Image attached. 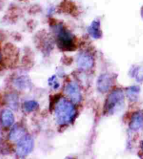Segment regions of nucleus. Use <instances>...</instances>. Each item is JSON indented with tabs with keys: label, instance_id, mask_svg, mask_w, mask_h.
I'll return each instance as SVG.
<instances>
[{
	"label": "nucleus",
	"instance_id": "39448f33",
	"mask_svg": "<svg viewBox=\"0 0 143 159\" xmlns=\"http://www.w3.org/2000/svg\"><path fill=\"white\" fill-rule=\"evenodd\" d=\"M65 92L73 102L79 103L81 101L82 95L78 85L74 82H71L67 85L66 87Z\"/></svg>",
	"mask_w": 143,
	"mask_h": 159
},
{
	"label": "nucleus",
	"instance_id": "f8f14e48",
	"mask_svg": "<svg viewBox=\"0 0 143 159\" xmlns=\"http://www.w3.org/2000/svg\"><path fill=\"white\" fill-rule=\"evenodd\" d=\"M140 93V88L138 86H132L127 89V95L131 101L137 100Z\"/></svg>",
	"mask_w": 143,
	"mask_h": 159
},
{
	"label": "nucleus",
	"instance_id": "dca6fc26",
	"mask_svg": "<svg viewBox=\"0 0 143 159\" xmlns=\"http://www.w3.org/2000/svg\"><path fill=\"white\" fill-rule=\"evenodd\" d=\"M48 82H49V85L53 87L54 89H57L59 87V84L58 83V81H57V79L55 76H52L50 79H49Z\"/></svg>",
	"mask_w": 143,
	"mask_h": 159
},
{
	"label": "nucleus",
	"instance_id": "1a4fd4ad",
	"mask_svg": "<svg viewBox=\"0 0 143 159\" xmlns=\"http://www.w3.org/2000/svg\"><path fill=\"white\" fill-rule=\"evenodd\" d=\"M2 123L4 127H9L14 122V116L11 111L5 109L2 113Z\"/></svg>",
	"mask_w": 143,
	"mask_h": 159
},
{
	"label": "nucleus",
	"instance_id": "f03ea898",
	"mask_svg": "<svg viewBox=\"0 0 143 159\" xmlns=\"http://www.w3.org/2000/svg\"><path fill=\"white\" fill-rule=\"evenodd\" d=\"M124 102V95L121 89L114 90L108 95L104 107L105 114H112L117 111L123 106Z\"/></svg>",
	"mask_w": 143,
	"mask_h": 159
},
{
	"label": "nucleus",
	"instance_id": "20e7f679",
	"mask_svg": "<svg viewBox=\"0 0 143 159\" xmlns=\"http://www.w3.org/2000/svg\"><path fill=\"white\" fill-rule=\"evenodd\" d=\"M33 147H34V141L32 137L28 135H24L18 140L16 153L19 157H25L32 152Z\"/></svg>",
	"mask_w": 143,
	"mask_h": 159
},
{
	"label": "nucleus",
	"instance_id": "7ed1b4c3",
	"mask_svg": "<svg viewBox=\"0 0 143 159\" xmlns=\"http://www.w3.org/2000/svg\"><path fill=\"white\" fill-rule=\"evenodd\" d=\"M57 39L59 47L67 51H72L75 48L72 34L67 31L64 27L59 26L57 30Z\"/></svg>",
	"mask_w": 143,
	"mask_h": 159
},
{
	"label": "nucleus",
	"instance_id": "a211bd4d",
	"mask_svg": "<svg viewBox=\"0 0 143 159\" xmlns=\"http://www.w3.org/2000/svg\"><path fill=\"white\" fill-rule=\"evenodd\" d=\"M2 54L0 53V62L2 61Z\"/></svg>",
	"mask_w": 143,
	"mask_h": 159
},
{
	"label": "nucleus",
	"instance_id": "f257e3e1",
	"mask_svg": "<svg viewBox=\"0 0 143 159\" xmlns=\"http://www.w3.org/2000/svg\"><path fill=\"white\" fill-rule=\"evenodd\" d=\"M76 116V109L70 101L62 98L55 107V117L59 125H67L73 121Z\"/></svg>",
	"mask_w": 143,
	"mask_h": 159
},
{
	"label": "nucleus",
	"instance_id": "2eb2a0df",
	"mask_svg": "<svg viewBox=\"0 0 143 159\" xmlns=\"http://www.w3.org/2000/svg\"><path fill=\"white\" fill-rule=\"evenodd\" d=\"M8 102L9 103V106L13 109H15L18 106V98L15 95H10L8 98Z\"/></svg>",
	"mask_w": 143,
	"mask_h": 159
},
{
	"label": "nucleus",
	"instance_id": "0eeeda50",
	"mask_svg": "<svg viewBox=\"0 0 143 159\" xmlns=\"http://www.w3.org/2000/svg\"><path fill=\"white\" fill-rule=\"evenodd\" d=\"M112 86V78L108 74L101 75L97 81V88L101 93H106Z\"/></svg>",
	"mask_w": 143,
	"mask_h": 159
},
{
	"label": "nucleus",
	"instance_id": "9d476101",
	"mask_svg": "<svg viewBox=\"0 0 143 159\" xmlns=\"http://www.w3.org/2000/svg\"><path fill=\"white\" fill-rule=\"evenodd\" d=\"M24 135H25V132H24V128L16 125L12 128L11 131L9 138L11 140L13 141L19 140V139L23 138Z\"/></svg>",
	"mask_w": 143,
	"mask_h": 159
},
{
	"label": "nucleus",
	"instance_id": "9b49d317",
	"mask_svg": "<svg viewBox=\"0 0 143 159\" xmlns=\"http://www.w3.org/2000/svg\"><path fill=\"white\" fill-rule=\"evenodd\" d=\"M91 36L94 39H99L101 37V31L100 30V23L98 21H93L88 29Z\"/></svg>",
	"mask_w": 143,
	"mask_h": 159
},
{
	"label": "nucleus",
	"instance_id": "f3484780",
	"mask_svg": "<svg viewBox=\"0 0 143 159\" xmlns=\"http://www.w3.org/2000/svg\"><path fill=\"white\" fill-rule=\"evenodd\" d=\"M140 146H141V148H142V149L143 150V140L140 142Z\"/></svg>",
	"mask_w": 143,
	"mask_h": 159
},
{
	"label": "nucleus",
	"instance_id": "ddd939ff",
	"mask_svg": "<svg viewBox=\"0 0 143 159\" xmlns=\"http://www.w3.org/2000/svg\"><path fill=\"white\" fill-rule=\"evenodd\" d=\"M38 104L36 101L30 100L27 101L24 104V110L27 112H31L36 110L38 108Z\"/></svg>",
	"mask_w": 143,
	"mask_h": 159
},
{
	"label": "nucleus",
	"instance_id": "6e6552de",
	"mask_svg": "<svg viewBox=\"0 0 143 159\" xmlns=\"http://www.w3.org/2000/svg\"><path fill=\"white\" fill-rule=\"evenodd\" d=\"M143 127V111H137L132 115L129 128L136 131Z\"/></svg>",
	"mask_w": 143,
	"mask_h": 159
},
{
	"label": "nucleus",
	"instance_id": "423d86ee",
	"mask_svg": "<svg viewBox=\"0 0 143 159\" xmlns=\"http://www.w3.org/2000/svg\"><path fill=\"white\" fill-rule=\"evenodd\" d=\"M78 67L82 70H87L91 69L93 65V59L89 54L83 53L80 54L78 58Z\"/></svg>",
	"mask_w": 143,
	"mask_h": 159
},
{
	"label": "nucleus",
	"instance_id": "4468645a",
	"mask_svg": "<svg viewBox=\"0 0 143 159\" xmlns=\"http://www.w3.org/2000/svg\"><path fill=\"white\" fill-rule=\"evenodd\" d=\"M133 76L137 81H143V67H137L133 70Z\"/></svg>",
	"mask_w": 143,
	"mask_h": 159
}]
</instances>
